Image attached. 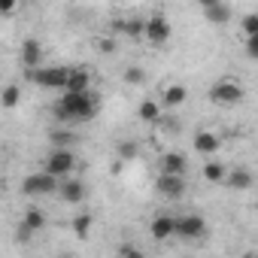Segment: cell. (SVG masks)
Masks as SVG:
<instances>
[{
  "instance_id": "obj_1",
  "label": "cell",
  "mask_w": 258,
  "mask_h": 258,
  "mask_svg": "<svg viewBox=\"0 0 258 258\" xmlns=\"http://www.w3.org/2000/svg\"><path fill=\"white\" fill-rule=\"evenodd\" d=\"M97 106H100V100H97V94H64L55 106H52V115L58 118V121H67V124H73V121H88L94 112H97Z\"/></svg>"
},
{
  "instance_id": "obj_2",
  "label": "cell",
  "mask_w": 258,
  "mask_h": 258,
  "mask_svg": "<svg viewBox=\"0 0 258 258\" xmlns=\"http://www.w3.org/2000/svg\"><path fill=\"white\" fill-rule=\"evenodd\" d=\"M28 79L40 88H49V91H67V82H70V67H40V70H31Z\"/></svg>"
},
{
  "instance_id": "obj_3",
  "label": "cell",
  "mask_w": 258,
  "mask_h": 258,
  "mask_svg": "<svg viewBox=\"0 0 258 258\" xmlns=\"http://www.w3.org/2000/svg\"><path fill=\"white\" fill-rule=\"evenodd\" d=\"M243 97H246V88L234 79H219V82L210 85V100L219 103V106H237Z\"/></svg>"
},
{
  "instance_id": "obj_4",
  "label": "cell",
  "mask_w": 258,
  "mask_h": 258,
  "mask_svg": "<svg viewBox=\"0 0 258 258\" xmlns=\"http://www.w3.org/2000/svg\"><path fill=\"white\" fill-rule=\"evenodd\" d=\"M73 167H76V155L70 149H52L46 155V161H43V170L52 173L55 179H70Z\"/></svg>"
},
{
  "instance_id": "obj_5",
  "label": "cell",
  "mask_w": 258,
  "mask_h": 258,
  "mask_svg": "<svg viewBox=\"0 0 258 258\" xmlns=\"http://www.w3.org/2000/svg\"><path fill=\"white\" fill-rule=\"evenodd\" d=\"M58 188H61V182H58L52 173H46V170H40V173H31V176H25V179H22V195H28V198H40V195H58Z\"/></svg>"
},
{
  "instance_id": "obj_6",
  "label": "cell",
  "mask_w": 258,
  "mask_h": 258,
  "mask_svg": "<svg viewBox=\"0 0 258 258\" xmlns=\"http://www.w3.org/2000/svg\"><path fill=\"white\" fill-rule=\"evenodd\" d=\"M207 234V219L198 216V213H188V216H179L176 222V237L182 240H201Z\"/></svg>"
},
{
  "instance_id": "obj_7",
  "label": "cell",
  "mask_w": 258,
  "mask_h": 258,
  "mask_svg": "<svg viewBox=\"0 0 258 258\" xmlns=\"http://www.w3.org/2000/svg\"><path fill=\"white\" fill-rule=\"evenodd\" d=\"M146 40H149L152 46H164V43L170 40V22H167L161 13H155V16L146 19Z\"/></svg>"
},
{
  "instance_id": "obj_8",
  "label": "cell",
  "mask_w": 258,
  "mask_h": 258,
  "mask_svg": "<svg viewBox=\"0 0 258 258\" xmlns=\"http://www.w3.org/2000/svg\"><path fill=\"white\" fill-rule=\"evenodd\" d=\"M155 191L167 201H176L185 195V176H170V173H158L155 179Z\"/></svg>"
},
{
  "instance_id": "obj_9",
  "label": "cell",
  "mask_w": 258,
  "mask_h": 258,
  "mask_svg": "<svg viewBox=\"0 0 258 258\" xmlns=\"http://www.w3.org/2000/svg\"><path fill=\"white\" fill-rule=\"evenodd\" d=\"M176 222H179V216L158 213V216L149 222V234H152L155 240H170V237H176Z\"/></svg>"
},
{
  "instance_id": "obj_10",
  "label": "cell",
  "mask_w": 258,
  "mask_h": 258,
  "mask_svg": "<svg viewBox=\"0 0 258 258\" xmlns=\"http://www.w3.org/2000/svg\"><path fill=\"white\" fill-rule=\"evenodd\" d=\"M201 13L210 25H228L231 22V7L219 0H201Z\"/></svg>"
},
{
  "instance_id": "obj_11",
  "label": "cell",
  "mask_w": 258,
  "mask_h": 258,
  "mask_svg": "<svg viewBox=\"0 0 258 258\" xmlns=\"http://www.w3.org/2000/svg\"><path fill=\"white\" fill-rule=\"evenodd\" d=\"M19 58H22V64H25V70H28V73H31V70H40V61H43V46H40V40L28 37V40L22 43Z\"/></svg>"
},
{
  "instance_id": "obj_12",
  "label": "cell",
  "mask_w": 258,
  "mask_h": 258,
  "mask_svg": "<svg viewBox=\"0 0 258 258\" xmlns=\"http://www.w3.org/2000/svg\"><path fill=\"white\" fill-rule=\"evenodd\" d=\"M58 198L64 201V204H79L82 198H85V182L82 179H61V188H58Z\"/></svg>"
},
{
  "instance_id": "obj_13",
  "label": "cell",
  "mask_w": 258,
  "mask_h": 258,
  "mask_svg": "<svg viewBox=\"0 0 258 258\" xmlns=\"http://www.w3.org/2000/svg\"><path fill=\"white\" fill-rule=\"evenodd\" d=\"M188 170V161L182 152H164L161 155V173H170V176H185Z\"/></svg>"
},
{
  "instance_id": "obj_14",
  "label": "cell",
  "mask_w": 258,
  "mask_h": 258,
  "mask_svg": "<svg viewBox=\"0 0 258 258\" xmlns=\"http://www.w3.org/2000/svg\"><path fill=\"white\" fill-rule=\"evenodd\" d=\"M219 149H222L219 134H213V131H198V134H195V152H201V155H216Z\"/></svg>"
},
{
  "instance_id": "obj_15",
  "label": "cell",
  "mask_w": 258,
  "mask_h": 258,
  "mask_svg": "<svg viewBox=\"0 0 258 258\" xmlns=\"http://www.w3.org/2000/svg\"><path fill=\"white\" fill-rule=\"evenodd\" d=\"M225 185L234 188V191H246V188H252V170H249V167H234V170H228Z\"/></svg>"
},
{
  "instance_id": "obj_16",
  "label": "cell",
  "mask_w": 258,
  "mask_h": 258,
  "mask_svg": "<svg viewBox=\"0 0 258 258\" xmlns=\"http://www.w3.org/2000/svg\"><path fill=\"white\" fill-rule=\"evenodd\" d=\"M112 31H121L124 37L140 40V37H146V19H124V22H115Z\"/></svg>"
},
{
  "instance_id": "obj_17",
  "label": "cell",
  "mask_w": 258,
  "mask_h": 258,
  "mask_svg": "<svg viewBox=\"0 0 258 258\" xmlns=\"http://www.w3.org/2000/svg\"><path fill=\"white\" fill-rule=\"evenodd\" d=\"M88 88H91L88 70H70V82H67L64 94H88Z\"/></svg>"
},
{
  "instance_id": "obj_18",
  "label": "cell",
  "mask_w": 258,
  "mask_h": 258,
  "mask_svg": "<svg viewBox=\"0 0 258 258\" xmlns=\"http://www.w3.org/2000/svg\"><path fill=\"white\" fill-rule=\"evenodd\" d=\"M204 179L222 185V182L228 179V167H225L222 161H207V164H204Z\"/></svg>"
},
{
  "instance_id": "obj_19",
  "label": "cell",
  "mask_w": 258,
  "mask_h": 258,
  "mask_svg": "<svg viewBox=\"0 0 258 258\" xmlns=\"http://www.w3.org/2000/svg\"><path fill=\"white\" fill-rule=\"evenodd\" d=\"M161 97H164V106H182L188 97V88L185 85H167Z\"/></svg>"
},
{
  "instance_id": "obj_20",
  "label": "cell",
  "mask_w": 258,
  "mask_h": 258,
  "mask_svg": "<svg viewBox=\"0 0 258 258\" xmlns=\"http://www.w3.org/2000/svg\"><path fill=\"white\" fill-rule=\"evenodd\" d=\"M22 225H25V228H31V231H43V228H46V213H43V210H37V207H31V210H25Z\"/></svg>"
},
{
  "instance_id": "obj_21",
  "label": "cell",
  "mask_w": 258,
  "mask_h": 258,
  "mask_svg": "<svg viewBox=\"0 0 258 258\" xmlns=\"http://www.w3.org/2000/svg\"><path fill=\"white\" fill-rule=\"evenodd\" d=\"M137 115H140L143 121H149V124H158V121H161V106H158L155 100H143L140 109H137Z\"/></svg>"
},
{
  "instance_id": "obj_22",
  "label": "cell",
  "mask_w": 258,
  "mask_h": 258,
  "mask_svg": "<svg viewBox=\"0 0 258 258\" xmlns=\"http://www.w3.org/2000/svg\"><path fill=\"white\" fill-rule=\"evenodd\" d=\"M91 225H94V219H91V213H79V216L73 219V234H76L79 240H85V237L91 234Z\"/></svg>"
},
{
  "instance_id": "obj_23",
  "label": "cell",
  "mask_w": 258,
  "mask_h": 258,
  "mask_svg": "<svg viewBox=\"0 0 258 258\" xmlns=\"http://www.w3.org/2000/svg\"><path fill=\"white\" fill-rule=\"evenodd\" d=\"M49 143L58 146V149H67V146L76 143V134L73 131H49Z\"/></svg>"
},
{
  "instance_id": "obj_24",
  "label": "cell",
  "mask_w": 258,
  "mask_h": 258,
  "mask_svg": "<svg viewBox=\"0 0 258 258\" xmlns=\"http://www.w3.org/2000/svg\"><path fill=\"white\" fill-rule=\"evenodd\" d=\"M19 100H22V88H19V85H7V88H4V94H0V103H4L7 109L19 106Z\"/></svg>"
},
{
  "instance_id": "obj_25",
  "label": "cell",
  "mask_w": 258,
  "mask_h": 258,
  "mask_svg": "<svg viewBox=\"0 0 258 258\" xmlns=\"http://www.w3.org/2000/svg\"><path fill=\"white\" fill-rule=\"evenodd\" d=\"M240 28H243V34H246V40H249V37H255V34H258V13L243 16V25H240Z\"/></svg>"
},
{
  "instance_id": "obj_26",
  "label": "cell",
  "mask_w": 258,
  "mask_h": 258,
  "mask_svg": "<svg viewBox=\"0 0 258 258\" xmlns=\"http://www.w3.org/2000/svg\"><path fill=\"white\" fill-rule=\"evenodd\" d=\"M118 258H149L143 249H137L134 243H121L118 246Z\"/></svg>"
},
{
  "instance_id": "obj_27",
  "label": "cell",
  "mask_w": 258,
  "mask_h": 258,
  "mask_svg": "<svg viewBox=\"0 0 258 258\" xmlns=\"http://www.w3.org/2000/svg\"><path fill=\"white\" fill-rule=\"evenodd\" d=\"M143 79H146L143 67H127V70H124V82H127V85H140Z\"/></svg>"
},
{
  "instance_id": "obj_28",
  "label": "cell",
  "mask_w": 258,
  "mask_h": 258,
  "mask_svg": "<svg viewBox=\"0 0 258 258\" xmlns=\"http://www.w3.org/2000/svg\"><path fill=\"white\" fill-rule=\"evenodd\" d=\"M137 155V143H131V140H124V143H118V158L121 161H127V158H134Z\"/></svg>"
},
{
  "instance_id": "obj_29",
  "label": "cell",
  "mask_w": 258,
  "mask_h": 258,
  "mask_svg": "<svg viewBox=\"0 0 258 258\" xmlns=\"http://www.w3.org/2000/svg\"><path fill=\"white\" fill-rule=\"evenodd\" d=\"M97 49H100L103 55H112V52H115V40H112V37H100V40H97Z\"/></svg>"
},
{
  "instance_id": "obj_30",
  "label": "cell",
  "mask_w": 258,
  "mask_h": 258,
  "mask_svg": "<svg viewBox=\"0 0 258 258\" xmlns=\"http://www.w3.org/2000/svg\"><path fill=\"white\" fill-rule=\"evenodd\" d=\"M246 52H249V58H255V61H258V34L246 40Z\"/></svg>"
},
{
  "instance_id": "obj_31",
  "label": "cell",
  "mask_w": 258,
  "mask_h": 258,
  "mask_svg": "<svg viewBox=\"0 0 258 258\" xmlns=\"http://www.w3.org/2000/svg\"><path fill=\"white\" fill-rule=\"evenodd\" d=\"M243 258H258V255H255V252H246V255H243Z\"/></svg>"
},
{
  "instance_id": "obj_32",
  "label": "cell",
  "mask_w": 258,
  "mask_h": 258,
  "mask_svg": "<svg viewBox=\"0 0 258 258\" xmlns=\"http://www.w3.org/2000/svg\"><path fill=\"white\" fill-rule=\"evenodd\" d=\"M67 258H70V255H67Z\"/></svg>"
}]
</instances>
